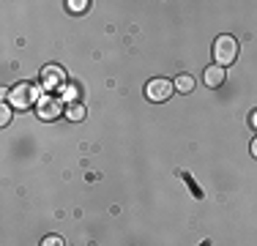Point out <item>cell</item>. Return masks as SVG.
Returning <instances> with one entry per match:
<instances>
[{
    "instance_id": "6da1fadb",
    "label": "cell",
    "mask_w": 257,
    "mask_h": 246,
    "mask_svg": "<svg viewBox=\"0 0 257 246\" xmlns=\"http://www.w3.org/2000/svg\"><path fill=\"white\" fill-rule=\"evenodd\" d=\"M3 98L14 109H28V107H33L36 98H41V96H39V88H36V85L20 82V85H14L11 90H3Z\"/></svg>"
},
{
    "instance_id": "7a4b0ae2",
    "label": "cell",
    "mask_w": 257,
    "mask_h": 246,
    "mask_svg": "<svg viewBox=\"0 0 257 246\" xmlns=\"http://www.w3.org/2000/svg\"><path fill=\"white\" fill-rule=\"evenodd\" d=\"M235 58H238V41L232 39V36H219L216 41H213V60H216V66H230V63H235Z\"/></svg>"
},
{
    "instance_id": "3957f363",
    "label": "cell",
    "mask_w": 257,
    "mask_h": 246,
    "mask_svg": "<svg viewBox=\"0 0 257 246\" xmlns=\"http://www.w3.org/2000/svg\"><path fill=\"white\" fill-rule=\"evenodd\" d=\"M175 93V85L170 82V79H164V77H156V79H151L148 85H145V98L148 101H167L170 96Z\"/></svg>"
},
{
    "instance_id": "277c9868",
    "label": "cell",
    "mask_w": 257,
    "mask_h": 246,
    "mask_svg": "<svg viewBox=\"0 0 257 246\" xmlns=\"http://www.w3.org/2000/svg\"><path fill=\"white\" fill-rule=\"evenodd\" d=\"M36 112H39L41 120H55V118H60V112H66L63 98H58V96H41L39 104H36Z\"/></svg>"
},
{
    "instance_id": "5b68a950",
    "label": "cell",
    "mask_w": 257,
    "mask_h": 246,
    "mask_svg": "<svg viewBox=\"0 0 257 246\" xmlns=\"http://www.w3.org/2000/svg\"><path fill=\"white\" fill-rule=\"evenodd\" d=\"M41 85H44L47 90H60L66 85V71L60 69V66H44V71H41Z\"/></svg>"
},
{
    "instance_id": "8992f818",
    "label": "cell",
    "mask_w": 257,
    "mask_h": 246,
    "mask_svg": "<svg viewBox=\"0 0 257 246\" xmlns=\"http://www.w3.org/2000/svg\"><path fill=\"white\" fill-rule=\"evenodd\" d=\"M203 79H205L208 88H219V85H224V79H227V71H224L222 66H208Z\"/></svg>"
},
{
    "instance_id": "52a82bcc",
    "label": "cell",
    "mask_w": 257,
    "mask_h": 246,
    "mask_svg": "<svg viewBox=\"0 0 257 246\" xmlns=\"http://www.w3.org/2000/svg\"><path fill=\"white\" fill-rule=\"evenodd\" d=\"M173 85H175L178 93H192V90H194V77H192V74H178Z\"/></svg>"
},
{
    "instance_id": "ba28073f",
    "label": "cell",
    "mask_w": 257,
    "mask_h": 246,
    "mask_svg": "<svg viewBox=\"0 0 257 246\" xmlns=\"http://www.w3.org/2000/svg\"><path fill=\"white\" fill-rule=\"evenodd\" d=\"M85 115H88V112H85V107L79 101H74V104L66 107V118H69V120H85Z\"/></svg>"
},
{
    "instance_id": "9c48e42d",
    "label": "cell",
    "mask_w": 257,
    "mask_h": 246,
    "mask_svg": "<svg viewBox=\"0 0 257 246\" xmlns=\"http://www.w3.org/2000/svg\"><path fill=\"white\" fill-rule=\"evenodd\" d=\"M11 115H14V107H11L9 101H3V107H0V126H9Z\"/></svg>"
},
{
    "instance_id": "30bf717a",
    "label": "cell",
    "mask_w": 257,
    "mask_h": 246,
    "mask_svg": "<svg viewBox=\"0 0 257 246\" xmlns=\"http://www.w3.org/2000/svg\"><path fill=\"white\" fill-rule=\"evenodd\" d=\"M66 6H69V11H74V14H82V11H88V0H82V3H79V0H69V3H66Z\"/></svg>"
},
{
    "instance_id": "8fae6325",
    "label": "cell",
    "mask_w": 257,
    "mask_h": 246,
    "mask_svg": "<svg viewBox=\"0 0 257 246\" xmlns=\"http://www.w3.org/2000/svg\"><path fill=\"white\" fill-rule=\"evenodd\" d=\"M41 246H66V243H63V238H60V235H47L44 241H41Z\"/></svg>"
},
{
    "instance_id": "7c38bea8",
    "label": "cell",
    "mask_w": 257,
    "mask_h": 246,
    "mask_svg": "<svg viewBox=\"0 0 257 246\" xmlns=\"http://www.w3.org/2000/svg\"><path fill=\"white\" fill-rule=\"evenodd\" d=\"M60 98H69V101L74 104V98H77V88H74V85H69V88L63 90V96H60Z\"/></svg>"
},
{
    "instance_id": "4fadbf2b",
    "label": "cell",
    "mask_w": 257,
    "mask_h": 246,
    "mask_svg": "<svg viewBox=\"0 0 257 246\" xmlns=\"http://www.w3.org/2000/svg\"><path fill=\"white\" fill-rule=\"evenodd\" d=\"M249 123H252V129H254V132H257V109H254L252 115H249Z\"/></svg>"
},
{
    "instance_id": "5bb4252c",
    "label": "cell",
    "mask_w": 257,
    "mask_h": 246,
    "mask_svg": "<svg viewBox=\"0 0 257 246\" xmlns=\"http://www.w3.org/2000/svg\"><path fill=\"white\" fill-rule=\"evenodd\" d=\"M252 156H254V159H257V137H254V140H252Z\"/></svg>"
}]
</instances>
